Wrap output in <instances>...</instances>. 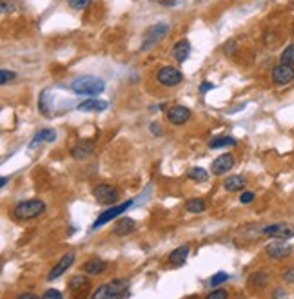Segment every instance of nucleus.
I'll return each instance as SVG.
<instances>
[{
    "label": "nucleus",
    "mask_w": 294,
    "mask_h": 299,
    "mask_svg": "<svg viewBox=\"0 0 294 299\" xmlns=\"http://www.w3.org/2000/svg\"><path fill=\"white\" fill-rule=\"evenodd\" d=\"M71 89L77 93V95H86V96H95L100 95L102 91L105 89V82L100 80L96 77H78L77 80L71 84Z\"/></svg>",
    "instance_id": "f257e3e1"
},
{
    "label": "nucleus",
    "mask_w": 294,
    "mask_h": 299,
    "mask_svg": "<svg viewBox=\"0 0 294 299\" xmlns=\"http://www.w3.org/2000/svg\"><path fill=\"white\" fill-rule=\"evenodd\" d=\"M44 210H45L44 201H40V199H26V201H20L13 208V214L17 219H33V217L40 216Z\"/></svg>",
    "instance_id": "f03ea898"
},
{
    "label": "nucleus",
    "mask_w": 294,
    "mask_h": 299,
    "mask_svg": "<svg viewBox=\"0 0 294 299\" xmlns=\"http://www.w3.org/2000/svg\"><path fill=\"white\" fill-rule=\"evenodd\" d=\"M169 33V26L163 22H158L154 24V26H151L147 31H145L144 35V44H142V49L144 51H149L153 45H156L160 40H162L163 36Z\"/></svg>",
    "instance_id": "7ed1b4c3"
},
{
    "label": "nucleus",
    "mask_w": 294,
    "mask_h": 299,
    "mask_svg": "<svg viewBox=\"0 0 294 299\" xmlns=\"http://www.w3.org/2000/svg\"><path fill=\"white\" fill-rule=\"evenodd\" d=\"M262 234L269 238H276V240H289L294 236V227L289 223H272L262 229Z\"/></svg>",
    "instance_id": "20e7f679"
},
{
    "label": "nucleus",
    "mask_w": 294,
    "mask_h": 299,
    "mask_svg": "<svg viewBox=\"0 0 294 299\" xmlns=\"http://www.w3.org/2000/svg\"><path fill=\"white\" fill-rule=\"evenodd\" d=\"M93 196L102 205H114L118 199V190L111 185H96L93 189Z\"/></svg>",
    "instance_id": "39448f33"
},
{
    "label": "nucleus",
    "mask_w": 294,
    "mask_h": 299,
    "mask_svg": "<svg viewBox=\"0 0 294 299\" xmlns=\"http://www.w3.org/2000/svg\"><path fill=\"white\" fill-rule=\"evenodd\" d=\"M156 80H158L160 84H162V86H165V87H174V86H178L182 80H184V77H182V72L178 71V69L167 65V67L160 69L158 74H156Z\"/></svg>",
    "instance_id": "423d86ee"
},
{
    "label": "nucleus",
    "mask_w": 294,
    "mask_h": 299,
    "mask_svg": "<svg viewBox=\"0 0 294 299\" xmlns=\"http://www.w3.org/2000/svg\"><path fill=\"white\" fill-rule=\"evenodd\" d=\"M131 205H133V201L129 199V201H126V203H122V205H118V207H113V208H107V210H104V212L98 216V219L93 223V229H98V227L109 223L111 219H114L116 216H120L122 212H126V210L131 207Z\"/></svg>",
    "instance_id": "0eeeda50"
},
{
    "label": "nucleus",
    "mask_w": 294,
    "mask_h": 299,
    "mask_svg": "<svg viewBox=\"0 0 294 299\" xmlns=\"http://www.w3.org/2000/svg\"><path fill=\"white\" fill-rule=\"evenodd\" d=\"M294 80V67L292 65H285V63H281V65H276V67L272 69V82L278 84V86H285L289 82Z\"/></svg>",
    "instance_id": "6e6552de"
},
{
    "label": "nucleus",
    "mask_w": 294,
    "mask_h": 299,
    "mask_svg": "<svg viewBox=\"0 0 294 299\" xmlns=\"http://www.w3.org/2000/svg\"><path fill=\"white\" fill-rule=\"evenodd\" d=\"M265 252H267L269 258L281 259V258H287L290 254V247L285 243V240H276V241H271V243L265 247Z\"/></svg>",
    "instance_id": "1a4fd4ad"
},
{
    "label": "nucleus",
    "mask_w": 294,
    "mask_h": 299,
    "mask_svg": "<svg viewBox=\"0 0 294 299\" xmlns=\"http://www.w3.org/2000/svg\"><path fill=\"white\" fill-rule=\"evenodd\" d=\"M73 261H75V254H73V252H68L66 256H62V259H60V261L56 263V265H54L53 268H51L49 274H47V281L58 279V277L62 276L64 272H66L69 267H71Z\"/></svg>",
    "instance_id": "9d476101"
},
{
    "label": "nucleus",
    "mask_w": 294,
    "mask_h": 299,
    "mask_svg": "<svg viewBox=\"0 0 294 299\" xmlns=\"http://www.w3.org/2000/svg\"><path fill=\"white\" fill-rule=\"evenodd\" d=\"M189 118H191V111L186 105H174V107L169 109L167 113V120L172 125H184Z\"/></svg>",
    "instance_id": "9b49d317"
},
{
    "label": "nucleus",
    "mask_w": 294,
    "mask_h": 299,
    "mask_svg": "<svg viewBox=\"0 0 294 299\" xmlns=\"http://www.w3.org/2000/svg\"><path fill=\"white\" fill-rule=\"evenodd\" d=\"M232 165H234V158H232L231 154H222V156H218L213 162L211 171H213V174H216V176H222L227 171H231Z\"/></svg>",
    "instance_id": "f8f14e48"
},
{
    "label": "nucleus",
    "mask_w": 294,
    "mask_h": 299,
    "mask_svg": "<svg viewBox=\"0 0 294 299\" xmlns=\"http://www.w3.org/2000/svg\"><path fill=\"white\" fill-rule=\"evenodd\" d=\"M93 151H95V141L93 140H82L80 143H77L75 147H73L71 154L75 160H86L89 158L91 154H93Z\"/></svg>",
    "instance_id": "ddd939ff"
},
{
    "label": "nucleus",
    "mask_w": 294,
    "mask_h": 299,
    "mask_svg": "<svg viewBox=\"0 0 294 299\" xmlns=\"http://www.w3.org/2000/svg\"><path fill=\"white\" fill-rule=\"evenodd\" d=\"M127 294V281L114 279L107 285V295L109 299H120Z\"/></svg>",
    "instance_id": "4468645a"
},
{
    "label": "nucleus",
    "mask_w": 294,
    "mask_h": 299,
    "mask_svg": "<svg viewBox=\"0 0 294 299\" xmlns=\"http://www.w3.org/2000/svg\"><path fill=\"white\" fill-rule=\"evenodd\" d=\"M69 290L75 294V297L80 299L82 297L80 294H87V290H89V281L82 276H75L71 281H69Z\"/></svg>",
    "instance_id": "2eb2a0df"
},
{
    "label": "nucleus",
    "mask_w": 294,
    "mask_h": 299,
    "mask_svg": "<svg viewBox=\"0 0 294 299\" xmlns=\"http://www.w3.org/2000/svg\"><path fill=\"white\" fill-rule=\"evenodd\" d=\"M107 102L104 100H87V102H82L78 105V111H84V113H102L107 109Z\"/></svg>",
    "instance_id": "dca6fc26"
},
{
    "label": "nucleus",
    "mask_w": 294,
    "mask_h": 299,
    "mask_svg": "<svg viewBox=\"0 0 294 299\" xmlns=\"http://www.w3.org/2000/svg\"><path fill=\"white\" fill-rule=\"evenodd\" d=\"M189 53H191V44L187 40H178L174 44V47H172V56L180 63H184L189 58Z\"/></svg>",
    "instance_id": "f3484780"
},
{
    "label": "nucleus",
    "mask_w": 294,
    "mask_h": 299,
    "mask_svg": "<svg viewBox=\"0 0 294 299\" xmlns=\"http://www.w3.org/2000/svg\"><path fill=\"white\" fill-rule=\"evenodd\" d=\"M56 140V132L53 129H42L40 132H36V136L33 138V141L29 143V149H35L36 145H40L42 141H54Z\"/></svg>",
    "instance_id": "a211bd4d"
},
{
    "label": "nucleus",
    "mask_w": 294,
    "mask_h": 299,
    "mask_svg": "<svg viewBox=\"0 0 294 299\" xmlns=\"http://www.w3.org/2000/svg\"><path fill=\"white\" fill-rule=\"evenodd\" d=\"M187 256H189V247H178V249L172 250L171 256H169V263L174 265V267H180V265L186 263Z\"/></svg>",
    "instance_id": "6ab92c4d"
},
{
    "label": "nucleus",
    "mask_w": 294,
    "mask_h": 299,
    "mask_svg": "<svg viewBox=\"0 0 294 299\" xmlns=\"http://www.w3.org/2000/svg\"><path fill=\"white\" fill-rule=\"evenodd\" d=\"M51 98V93L47 89L42 91L40 93V98H38V109H40V113L44 114V116H51L53 114V102H49Z\"/></svg>",
    "instance_id": "aec40b11"
},
{
    "label": "nucleus",
    "mask_w": 294,
    "mask_h": 299,
    "mask_svg": "<svg viewBox=\"0 0 294 299\" xmlns=\"http://www.w3.org/2000/svg\"><path fill=\"white\" fill-rule=\"evenodd\" d=\"M105 268H107V263L102 261V259H89V261L84 265V272H86V274H91V276L102 274Z\"/></svg>",
    "instance_id": "412c9836"
},
{
    "label": "nucleus",
    "mask_w": 294,
    "mask_h": 299,
    "mask_svg": "<svg viewBox=\"0 0 294 299\" xmlns=\"http://www.w3.org/2000/svg\"><path fill=\"white\" fill-rule=\"evenodd\" d=\"M135 231V221H133L131 217H124V219H120V221L114 225L113 232L116 236H126V234H131V232Z\"/></svg>",
    "instance_id": "4be33fe9"
},
{
    "label": "nucleus",
    "mask_w": 294,
    "mask_h": 299,
    "mask_svg": "<svg viewBox=\"0 0 294 299\" xmlns=\"http://www.w3.org/2000/svg\"><path fill=\"white\" fill-rule=\"evenodd\" d=\"M236 140L231 136H220V138H214V140L209 141V149H220V147H234Z\"/></svg>",
    "instance_id": "5701e85b"
},
{
    "label": "nucleus",
    "mask_w": 294,
    "mask_h": 299,
    "mask_svg": "<svg viewBox=\"0 0 294 299\" xmlns=\"http://www.w3.org/2000/svg\"><path fill=\"white\" fill-rule=\"evenodd\" d=\"M245 187V180L242 176H231L225 180V189L236 192V190H242Z\"/></svg>",
    "instance_id": "b1692460"
},
{
    "label": "nucleus",
    "mask_w": 294,
    "mask_h": 299,
    "mask_svg": "<svg viewBox=\"0 0 294 299\" xmlns=\"http://www.w3.org/2000/svg\"><path fill=\"white\" fill-rule=\"evenodd\" d=\"M187 212H204L205 210V201L204 199H189L186 203Z\"/></svg>",
    "instance_id": "393cba45"
},
{
    "label": "nucleus",
    "mask_w": 294,
    "mask_h": 299,
    "mask_svg": "<svg viewBox=\"0 0 294 299\" xmlns=\"http://www.w3.org/2000/svg\"><path fill=\"white\" fill-rule=\"evenodd\" d=\"M189 178H191V180H195V181H207L209 174H207V171H205V169L195 167V169H191V171H189Z\"/></svg>",
    "instance_id": "a878e982"
},
{
    "label": "nucleus",
    "mask_w": 294,
    "mask_h": 299,
    "mask_svg": "<svg viewBox=\"0 0 294 299\" xmlns=\"http://www.w3.org/2000/svg\"><path fill=\"white\" fill-rule=\"evenodd\" d=\"M280 60H281V63H285V65H292L294 63V44H290L289 47H285V51L281 53Z\"/></svg>",
    "instance_id": "bb28decb"
},
{
    "label": "nucleus",
    "mask_w": 294,
    "mask_h": 299,
    "mask_svg": "<svg viewBox=\"0 0 294 299\" xmlns=\"http://www.w3.org/2000/svg\"><path fill=\"white\" fill-rule=\"evenodd\" d=\"M227 279H229V276H227L225 272H218V274H214V276L209 279V286L216 288V286H220L222 283H225Z\"/></svg>",
    "instance_id": "cd10ccee"
},
{
    "label": "nucleus",
    "mask_w": 294,
    "mask_h": 299,
    "mask_svg": "<svg viewBox=\"0 0 294 299\" xmlns=\"http://www.w3.org/2000/svg\"><path fill=\"white\" fill-rule=\"evenodd\" d=\"M251 281H254V283H258V286H265L269 281V276L265 274V272H258L256 276L251 277Z\"/></svg>",
    "instance_id": "c85d7f7f"
},
{
    "label": "nucleus",
    "mask_w": 294,
    "mask_h": 299,
    "mask_svg": "<svg viewBox=\"0 0 294 299\" xmlns=\"http://www.w3.org/2000/svg\"><path fill=\"white\" fill-rule=\"evenodd\" d=\"M68 4L71 6L73 9H78V11H80V9H86L87 6L91 4V0H68Z\"/></svg>",
    "instance_id": "c756f323"
},
{
    "label": "nucleus",
    "mask_w": 294,
    "mask_h": 299,
    "mask_svg": "<svg viewBox=\"0 0 294 299\" xmlns=\"http://www.w3.org/2000/svg\"><path fill=\"white\" fill-rule=\"evenodd\" d=\"M15 77H17V72L8 71V69H2V71H0V84L4 86V84H8L9 80H13Z\"/></svg>",
    "instance_id": "7c9ffc66"
},
{
    "label": "nucleus",
    "mask_w": 294,
    "mask_h": 299,
    "mask_svg": "<svg viewBox=\"0 0 294 299\" xmlns=\"http://www.w3.org/2000/svg\"><path fill=\"white\" fill-rule=\"evenodd\" d=\"M91 299H109V295H107V285L98 286L95 294L91 295Z\"/></svg>",
    "instance_id": "2f4dec72"
},
{
    "label": "nucleus",
    "mask_w": 294,
    "mask_h": 299,
    "mask_svg": "<svg viewBox=\"0 0 294 299\" xmlns=\"http://www.w3.org/2000/svg\"><path fill=\"white\" fill-rule=\"evenodd\" d=\"M205 299H227V292L223 288L213 290V292H211V294H209Z\"/></svg>",
    "instance_id": "473e14b6"
},
{
    "label": "nucleus",
    "mask_w": 294,
    "mask_h": 299,
    "mask_svg": "<svg viewBox=\"0 0 294 299\" xmlns=\"http://www.w3.org/2000/svg\"><path fill=\"white\" fill-rule=\"evenodd\" d=\"M40 299H62V294H60L58 290L51 288V290H45L44 295H42Z\"/></svg>",
    "instance_id": "72a5a7b5"
},
{
    "label": "nucleus",
    "mask_w": 294,
    "mask_h": 299,
    "mask_svg": "<svg viewBox=\"0 0 294 299\" xmlns=\"http://www.w3.org/2000/svg\"><path fill=\"white\" fill-rule=\"evenodd\" d=\"M253 199H254V192H249V190H247V192H244V194L240 196V203H251Z\"/></svg>",
    "instance_id": "f704fd0d"
},
{
    "label": "nucleus",
    "mask_w": 294,
    "mask_h": 299,
    "mask_svg": "<svg viewBox=\"0 0 294 299\" xmlns=\"http://www.w3.org/2000/svg\"><path fill=\"white\" fill-rule=\"evenodd\" d=\"M283 279L289 281V283H294V267L289 268V270L285 272V276H283Z\"/></svg>",
    "instance_id": "c9c22d12"
},
{
    "label": "nucleus",
    "mask_w": 294,
    "mask_h": 299,
    "mask_svg": "<svg viewBox=\"0 0 294 299\" xmlns=\"http://www.w3.org/2000/svg\"><path fill=\"white\" fill-rule=\"evenodd\" d=\"M17 299H38L35 294H31V292H26V294H20L17 295Z\"/></svg>",
    "instance_id": "e433bc0d"
},
{
    "label": "nucleus",
    "mask_w": 294,
    "mask_h": 299,
    "mask_svg": "<svg viewBox=\"0 0 294 299\" xmlns=\"http://www.w3.org/2000/svg\"><path fill=\"white\" fill-rule=\"evenodd\" d=\"M209 89H214V86L205 82V84H202V87H200V93H205V91H209Z\"/></svg>",
    "instance_id": "4c0bfd02"
},
{
    "label": "nucleus",
    "mask_w": 294,
    "mask_h": 299,
    "mask_svg": "<svg viewBox=\"0 0 294 299\" xmlns=\"http://www.w3.org/2000/svg\"><path fill=\"white\" fill-rule=\"evenodd\" d=\"M151 131L156 132V134H160V127H158V125H154V123H153V125H151Z\"/></svg>",
    "instance_id": "58836bf2"
},
{
    "label": "nucleus",
    "mask_w": 294,
    "mask_h": 299,
    "mask_svg": "<svg viewBox=\"0 0 294 299\" xmlns=\"http://www.w3.org/2000/svg\"><path fill=\"white\" fill-rule=\"evenodd\" d=\"M6 183H8V178H6V176H4V178H0V185L4 187V185H6Z\"/></svg>",
    "instance_id": "ea45409f"
}]
</instances>
